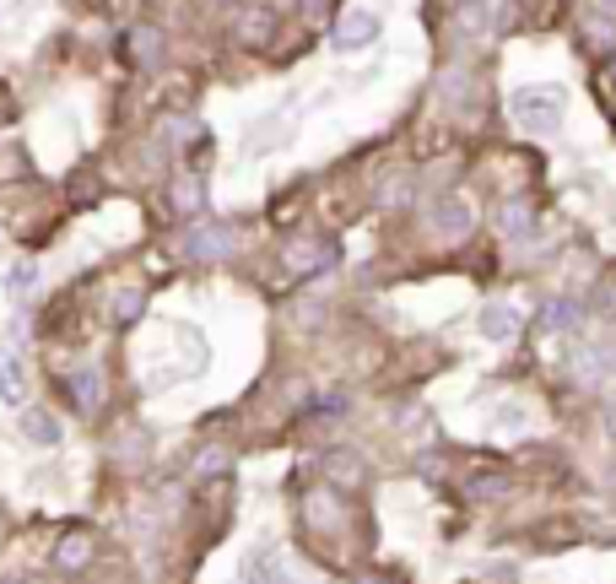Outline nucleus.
<instances>
[{
  "label": "nucleus",
  "mask_w": 616,
  "mask_h": 584,
  "mask_svg": "<svg viewBox=\"0 0 616 584\" xmlns=\"http://www.w3.org/2000/svg\"><path fill=\"white\" fill-rule=\"evenodd\" d=\"M514 119L525 130L552 136V130L562 125V87H525V92H514Z\"/></svg>",
  "instance_id": "nucleus-1"
},
{
  "label": "nucleus",
  "mask_w": 616,
  "mask_h": 584,
  "mask_svg": "<svg viewBox=\"0 0 616 584\" xmlns=\"http://www.w3.org/2000/svg\"><path fill=\"white\" fill-rule=\"evenodd\" d=\"M373 38H379V17H373V11H346L336 22V33H330V49H336V55H357Z\"/></svg>",
  "instance_id": "nucleus-2"
},
{
  "label": "nucleus",
  "mask_w": 616,
  "mask_h": 584,
  "mask_svg": "<svg viewBox=\"0 0 616 584\" xmlns=\"http://www.w3.org/2000/svg\"><path fill=\"white\" fill-rule=\"evenodd\" d=\"M233 244H238V233L227 228V222H200V228L184 238V249H190L195 260H222V255H233Z\"/></svg>",
  "instance_id": "nucleus-3"
},
{
  "label": "nucleus",
  "mask_w": 616,
  "mask_h": 584,
  "mask_svg": "<svg viewBox=\"0 0 616 584\" xmlns=\"http://www.w3.org/2000/svg\"><path fill=\"white\" fill-rule=\"evenodd\" d=\"M0 406H28V363L11 347H0Z\"/></svg>",
  "instance_id": "nucleus-4"
},
{
  "label": "nucleus",
  "mask_w": 616,
  "mask_h": 584,
  "mask_svg": "<svg viewBox=\"0 0 616 584\" xmlns=\"http://www.w3.org/2000/svg\"><path fill=\"white\" fill-rule=\"evenodd\" d=\"M38 292H44V265H38V260H17V265H6V298L17 303V314L28 309Z\"/></svg>",
  "instance_id": "nucleus-5"
},
{
  "label": "nucleus",
  "mask_w": 616,
  "mask_h": 584,
  "mask_svg": "<svg viewBox=\"0 0 616 584\" xmlns=\"http://www.w3.org/2000/svg\"><path fill=\"white\" fill-rule=\"evenodd\" d=\"M17 433L28 438V444H38V449H55L60 438H65V422L55 417V411H44V406H22Z\"/></svg>",
  "instance_id": "nucleus-6"
},
{
  "label": "nucleus",
  "mask_w": 616,
  "mask_h": 584,
  "mask_svg": "<svg viewBox=\"0 0 616 584\" xmlns=\"http://www.w3.org/2000/svg\"><path fill=\"white\" fill-rule=\"evenodd\" d=\"M471 222H476V211L465 206L460 195H449V201L433 206V228L444 233V238H465V233H471Z\"/></svg>",
  "instance_id": "nucleus-7"
},
{
  "label": "nucleus",
  "mask_w": 616,
  "mask_h": 584,
  "mask_svg": "<svg viewBox=\"0 0 616 584\" xmlns=\"http://www.w3.org/2000/svg\"><path fill=\"white\" fill-rule=\"evenodd\" d=\"M519 325H525V314H519L514 303H487V309H481V330H487V341H514Z\"/></svg>",
  "instance_id": "nucleus-8"
},
{
  "label": "nucleus",
  "mask_w": 616,
  "mask_h": 584,
  "mask_svg": "<svg viewBox=\"0 0 616 584\" xmlns=\"http://www.w3.org/2000/svg\"><path fill=\"white\" fill-rule=\"evenodd\" d=\"M71 395H76V406H82L87 417L103 406V374H98V363H82V368H76V374H71Z\"/></svg>",
  "instance_id": "nucleus-9"
},
{
  "label": "nucleus",
  "mask_w": 616,
  "mask_h": 584,
  "mask_svg": "<svg viewBox=\"0 0 616 584\" xmlns=\"http://www.w3.org/2000/svg\"><path fill=\"white\" fill-rule=\"evenodd\" d=\"M579 320H584V303L579 298H552V303H546V325H552L557 336H573Z\"/></svg>",
  "instance_id": "nucleus-10"
},
{
  "label": "nucleus",
  "mask_w": 616,
  "mask_h": 584,
  "mask_svg": "<svg viewBox=\"0 0 616 584\" xmlns=\"http://www.w3.org/2000/svg\"><path fill=\"white\" fill-rule=\"evenodd\" d=\"M87 563H92V536H65L55 547V568H65V574H76Z\"/></svg>",
  "instance_id": "nucleus-11"
},
{
  "label": "nucleus",
  "mask_w": 616,
  "mask_h": 584,
  "mask_svg": "<svg viewBox=\"0 0 616 584\" xmlns=\"http://www.w3.org/2000/svg\"><path fill=\"white\" fill-rule=\"evenodd\" d=\"M498 228H503L508 238H535V211L519 206V201H508V206L498 211Z\"/></svg>",
  "instance_id": "nucleus-12"
},
{
  "label": "nucleus",
  "mask_w": 616,
  "mask_h": 584,
  "mask_svg": "<svg viewBox=\"0 0 616 584\" xmlns=\"http://www.w3.org/2000/svg\"><path fill=\"white\" fill-rule=\"evenodd\" d=\"M141 309H146V292H141V287H125V292H114V303H109L114 325H130V320H141Z\"/></svg>",
  "instance_id": "nucleus-13"
},
{
  "label": "nucleus",
  "mask_w": 616,
  "mask_h": 584,
  "mask_svg": "<svg viewBox=\"0 0 616 584\" xmlns=\"http://www.w3.org/2000/svg\"><path fill=\"white\" fill-rule=\"evenodd\" d=\"M227 466H233V455H227V449H217V444L195 455V471H200V476H227Z\"/></svg>",
  "instance_id": "nucleus-14"
},
{
  "label": "nucleus",
  "mask_w": 616,
  "mask_h": 584,
  "mask_svg": "<svg viewBox=\"0 0 616 584\" xmlns=\"http://www.w3.org/2000/svg\"><path fill=\"white\" fill-rule=\"evenodd\" d=\"M200 201H206L200 179H179V184H173V206H179V211H200Z\"/></svg>",
  "instance_id": "nucleus-15"
},
{
  "label": "nucleus",
  "mask_w": 616,
  "mask_h": 584,
  "mask_svg": "<svg viewBox=\"0 0 616 584\" xmlns=\"http://www.w3.org/2000/svg\"><path fill=\"white\" fill-rule=\"evenodd\" d=\"M498 422H503V433H519L525 428V406H498Z\"/></svg>",
  "instance_id": "nucleus-16"
},
{
  "label": "nucleus",
  "mask_w": 616,
  "mask_h": 584,
  "mask_svg": "<svg viewBox=\"0 0 616 584\" xmlns=\"http://www.w3.org/2000/svg\"><path fill=\"white\" fill-rule=\"evenodd\" d=\"M244 584H271V574H265V557H249V568H244Z\"/></svg>",
  "instance_id": "nucleus-17"
},
{
  "label": "nucleus",
  "mask_w": 616,
  "mask_h": 584,
  "mask_svg": "<svg viewBox=\"0 0 616 584\" xmlns=\"http://www.w3.org/2000/svg\"><path fill=\"white\" fill-rule=\"evenodd\" d=\"M6 584H17V579H6Z\"/></svg>",
  "instance_id": "nucleus-18"
}]
</instances>
